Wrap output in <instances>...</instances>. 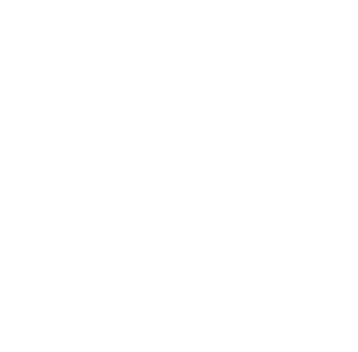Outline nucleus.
I'll return each mask as SVG.
<instances>
[]
</instances>
